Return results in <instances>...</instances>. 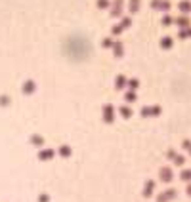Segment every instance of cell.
Here are the masks:
<instances>
[{
  "label": "cell",
  "instance_id": "cell-1",
  "mask_svg": "<svg viewBox=\"0 0 191 202\" xmlns=\"http://www.w3.org/2000/svg\"><path fill=\"white\" fill-rule=\"evenodd\" d=\"M162 179H170V170H162Z\"/></svg>",
  "mask_w": 191,
  "mask_h": 202
},
{
  "label": "cell",
  "instance_id": "cell-2",
  "mask_svg": "<svg viewBox=\"0 0 191 202\" xmlns=\"http://www.w3.org/2000/svg\"><path fill=\"white\" fill-rule=\"evenodd\" d=\"M180 8H182V10H189L191 4H189V2H184V4H180Z\"/></svg>",
  "mask_w": 191,
  "mask_h": 202
},
{
  "label": "cell",
  "instance_id": "cell-3",
  "mask_svg": "<svg viewBox=\"0 0 191 202\" xmlns=\"http://www.w3.org/2000/svg\"><path fill=\"white\" fill-rule=\"evenodd\" d=\"M191 177V172H184V179H189Z\"/></svg>",
  "mask_w": 191,
  "mask_h": 202
}]
</instances>
